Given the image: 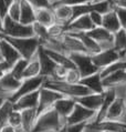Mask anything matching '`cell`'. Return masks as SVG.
<instances>
[{
    "instance_id": "6da1fadb",
    "label": "cell",
    "mask_w": 126,
    "mask_h": 132,
    "mask_svg": "<svg viewBox=\"0 0 126 132\" xmlns=\"http://www.w3.org/2000/svg\"><path fill=\"white\" fill-rule=\"evenodd\" d=\"M0 37L6 39L8 42H10L17 49L18 52L21 54V57L27 60H29L30 58L34 56L38 52L40 46H41L40 40L35 36L27 37V38H16V37H10L0 34Z\"/></svg>"
},
{
    "instance_id": "7a4b0ae2",
    "label": "cell",
    "mask_w": 126,
    "mask_h": 132,
    "mask_svg": "<svg viewBox=\"0 0 126 132\" xmlns=\"http://www.w3.org/2000/svg\"><path fill=\"white\" fill-rule=\"evenodd\" d=\"M43 86L58 91V92H60L64 97H70L73 99L92 93V91L90 89H87L85 86H83L82 83H70V82L64 81V80L46 79Z\"/></svg>"
},
{
    "instance_id": "3957f363",
    "label": "cell",
    "mask_w": 126,
    "mask_h": 132,
    "mask_svg": "<svg viewBox=\"0 0 126 132\" xmlns=\"http://www.w3.org/2000/svg\"><path fill=\"white\" fill-rule=\"evenodd\" d=\"M65 124L60 119L55 109H49L38 116L35 126L32 132H43V131H54L59 132Z\"/></svg>"
},
{
    "instance_id": "277c9868",
    "label": "cell",
    "mask_w": 126,
    "mask_h": 132,
    "mask_svg": "<svg viewBox=\"0 0 126 132\" xmlns=\"http://www.w3.org/2000/svg\"><path fill=\"white\" fill-rule=\"evenodd\" d=\"M0 34L16 37V38H27V37L34 36L32 24H23L20 21L11 19L9 16H6L3 18L2 31Z\"/></svg>"
},
{
    "instance_id": "5b68a950",
    "label": "cell",
    "mask_w": 126,
    "mask_h": 132,
    "mask_svg": "<svg viewBox=\"0 0 126 132\" xmlns=\"http://www.w3.org/2000/svg\"><path fill=\"white\" fill-rule=\"evenodd\" d=\"M69 57L75 64V68L79 70L82 78L100 71L93 63L92 56L86 52H72L69 54Z\"/></svg>"
},
{
    "instance_id": "8992f818",
    "label": "cell",
    "mask_w": 126,
    "mask_h": 132,
    "mask_svg": "<svg viewBox=\"0 0 126 132\" xmlns=\"http://www.w3.org/2000/svg\"><path fill=\"white\" fill-rule=\"evenodd\" d=\"M96 113H97L96 111L85 108L84 105L76 102L75 105H74L73 111L71 112V114L68 117L66 124L82 123V122H86L88 124H91V123H93L96 119Z\"/></svg>"
},
{
    "instance_id": "52a82bcc",
    "label": "cell",
    "mask_w": 126,
    "mask_h": 132,
    "mask_svg": "<svg viewBox=\"0 0 126 132\" xmlns=\"http://www.w3.org/2000/svg\"><path fill=\"white\" fill-rule=\"evenodd\" d=\"M62 97L63 96L60 92H58V91H55L53 89H50L48 87L42 86L41 89H40L39 104H38V108H37L38 116L41 114L42 112L47 111V110L52 109L55 102Z\"/></svg>"
},
{
    "instance_id": "ba28073f",
    "label": "cell",
    "mask_w": 126,
    "mask_h": 132,
    "mask_svg": "<svg viewBox=\"0 0 126 132\" xmlns=\"http://www.w3.org/2000/svg\"><path fill=\"white\" fill-rule=\"evenodd\" d=\"M20 80L14 78L13 75L10 72H6L1 78H0V98H3L6 100H10L12 96L17 92L21 86Z\"/></svg>"
},
{
    "instance_id": "9c48e42d",
    "label": "cell",
    "mask_w": 126,
    "mask_h": 132,
    "mask_svg": "<svg viewBox=\"0 0 126 132\" xmlns=\"http://www.w3.org/2000/svg\"><path fill=\"white\" fill-rule=\"evenodd\" d=\"M46 78L43 76H38V77H32V78H24L21 82V86L19 87V89L17 90V92L13 94L12 98L10 99L11 101H16L18 98H20L24 94L34 92L41 89V87L43 86Z\"/></svg>"
},
{
    "instance_id": "30bf717a",
    "label": "cell",
    "mask_w": 126,
    "mask_h": 132,
    "mask_svg": "<svg viewBox=\"0 0 126 132\" xmlns=\"http://www.w3.org/2000/svg\"><path fill=\"white\" fill-rule=\"evenodd\" d=\"M121 59V54L117 50L114 48L106 49V50H101L100 52L95 53L92 56V60L95 67L98 69L100 71L103 70L104 68L109 67L110 64L114 63Z\"/></svg>"
},
{
    "instance_id": "8fae6325",
    "label": "cell",
    "mask_w": 126,
    "mask_h": 132,
    "mask_svg": "<svg viewBox=\"0 0 126 132\" xmlns=\"http://www.w3.org/2000/svg\"><path fill=\"white\" fill-rule=\"evenodd\" d=\"M86 34L98 43L102 50L111 49L114 47V34L106 30L105 28L95 27L92 30L87 31Z\"/></svg>"
},
{
    "instance_id": "7c38bea8",
    "label": "cell",
    "mask_w": 126,
    "mask_h": 132,
    "mask_svg": "<svg viewBox=\"0 0 126 132\" xmlns=\"http://www.w3.org/2000/svg\"><path fill=\"white\" fill-rule=\"evenodd\" d=\"M106 120L121 121L126 123V104L123 97H116L105 116ZM104 119V120H105Z\"/></svg>"
},
{
    "instance_id": "4fadbf2b",
    "label": "cell",
    "mask_w": 126,
    "mask_h": 132,
    "mask_svg": "<svg viewBox=\"0 0 126 132\" xmlns=\"http://www.w3.org/2000/svg\"><path fill=\"white\" fill-rule=\"evenodd\" d=\"M95 28L94 23L92 22L90 14H82L79 16L66 26V32L74 34V32H87Z\"/></svg>"
},
{
    "instance_id": "5bb4252c",
    "label": "cell",
    "mask_w": 126,
    "mask_h": 132,
    "mask_svg": "<svg viewBox=\"0 0 126 132\" xmlns=\"http://www.w3.org/2000/svg\"><path fill=\"white\" fill-rule=\"evenodd\" d=\"M38 57L40 60V65H41V76H43L46 79H52L54 76L55 69L58 67V63H55L48 56L41 46H40V48L38 50Z\"/></svg>"
},
{
    "instance_id": "9a60e30c",
    "label": "cell",
    "mask_w": 126,
    "mask_h": 132,
    "mask_svg": "<svg viewBox=\"0 0 126 132\" xmlns=\"http://www.w3.org/2000/svg\"><path fill=\"white\" fill-rule=\"evenodd\" d=\"M75 100L73 98L70 97H64L60 98L59 100L55 102L53 108L55 109V111L58 112L60 119L63 121V123L66 126V120H68V117L71 114V112L73 111L74 105H75Z\"/></svg>"
},
{
    "instance_id": "2e32d148",
    "label": "cell",
    "mask_w": 126,
    "mask_h": 132,
    "mask_svg": "<svg viewBox=\"0 0 126 132\" xmlns=\"http://www.w3.org/2000/svg\"><path fill=\"white\" fill-rule=\"evenodd\" d=\"M39 94H40V90L18 98L16 101H13L14 110L22 111V110H27V109H37L39 104Z\"/></svg>"
},
{
    "instance_id": "e0dca14e",
    "label": "cell",
    "mask_w": 126,
    "mask_h": 132,
    "mask_svg": "<svg viewBox=\"0 0 126 132\" xmlns=\"http://www.w3.org/2000/svg\"><path fill=\"white\" fill-rule=\"evenodd\" d=\"M0 52H1L2 60L10 64L11 67L22 58L21 54L17 51V49L10 42H8L6 39L1 38V37H0Z\"/></svg>"
},
{
    "instance_id": "ac0fdd59",
    "label": "cell",
    "mask_w": 126,
    "mask_h": 132,
    "mask_svg": "<svg viewBox=\"0 0 126 132\" xmlns=\"http://www.w3.org/2000/svg\"><path fill=\"white\" fill-rule=\"evenodd\" d=\"M74 100H75L77 103L84 105L85 108L97 112L98 110L101 109L102 103H103V92L102 93L92 92V93L85 94V96H82V97L74 98Z\"/></svg>"
},
{
    "instance_id": "d6986e66",
    "label": "cell",
    "mask_w": 126,
    "mask_h": 132,
    "mask_svg": "<svg viewBox=\"0 0 126 132\" xmlns=\"http://www.w3.org/2000/svg\"><path fill=\"white\" fill-rule=\"evenodd\" d=\"M61 42H62L63 49H64V52L68 56L72 52H86V50H85L83 43L81 42V40L71 34L66 32L61 38Z\"/></svg>"
},
{
    "instance_id": "ffe728a7",
    "label": "cell",
    "mask_w": 126,
    "mask_h": 132,
    "mask_svg": "<svg viewBox=\"0 0 126 132\" xmlns=\"http://www.w3.org/2000/svg\"><path fill=\"white\" fill-rule=\"evenodd\" d=\"M115 98H116V92H115V89H114V88L104 89V91H103V103H102L101 109H100L97 111V113H96V119H95L94 122H100V121L105 119L106 113L109 111L111 104H112L113 101L115 100Z\"/></svg>"
},
{
    "instance_id": "44dd1931",
    "label": "cell",
    "mask_w": 126,
    "mask_h": 132,
    "mask_svg": "<svg viewBox=\"0 0 126 132\" xmlns=\"http://www.w3.org/2000/svg\"><path fill=\"white\" fill-rule=\"evenodd\" d=\"M93 129L100 131H113V132H126V123L114 120H102L100 122L88 124Z\"/></svg>"
},
{
    "instance_id": "7402d4cb",
    "label": "cell",
    "mask_w": 126,
    "mask_h": 132,
    "mask_svg": "<svg viewBox=\"0 0 126 132\" xmlns=\"http://www.w3.org/2000/svg\"><path fill=\"white\" fill-rule=\"evenodd\" d=\"M55 22L68 26L73 20V7L68 5H60L53 7Z\"/></svg>"
},
{
    "instance_id": "603a6c76",
    "label": "cell",
    "mask_w": 126,
    "mask_h": 132,
    "mask_svg": "<svg viewBox=\"0 0 126 132\" xmlns=\"http://www.w3.org/2000/svg\"><path fill=\"white\" fill-rule=\"evenodd\" d=\"M80 83H82L83 86H85L87 89H90L94 93H102L104 91V87H103L102 83V77L100 71L93 73V75L83 77L81 79Z\"/></svg>"
},
{
    "instance_id": "cb8c5ba5",
    "label": "cell",
    "mask_w": 126,
    "mask_h": 132,
    "mask_svg": "<svg viewBox=\"0 0 126 132\" xmlns=\"http://www.w3.org/2000/svg\"><path fill=\"white\" fill-rule=\"evenodd\" d=\"M102 83L104 89H109V88H115L118 86L126 83V69L123 70L115 71L111 75L102 78Z\"/></svg>"
},
{
    "instance_id": "d4e9b609",
    "label": "cell",
    "mask_w": 126,
    "mask_h": 132,
    "mask_svg": "<svg viewBox=\"0 0 126 132\" xmlns=\"http://www.w3.org/2000/svg\"><path fill=\"white\" fill-rule=\"evenodd\" d=\"M101 27L105 28L106 30L113 32V34L118 31L122 28L121 22H120V20H118V17H117L114 8L109 10V11L105 13H103V22H102Z\"/></svg>"
},
{
    "instance_id": "484cf974",
    "label": "cell",
    "mask_w": 126,
    "mask_h": 132,
    "mask_svg": "<svg viewBox=\"0 0 126 132\" xmlns=\"http://www.w3.org/2000/svg\"><path fill=\"white\" fill-rule=\"evenodd\" d=\"M21 129L23 132H32L35 126L37 119H38V112L37 109H27L21 111Z\"/></svg>"
},
{
    "instance_id": "4316f807",
    "label": "cell",
    "mask_w": 126,
    "mask_h": 132,
    "mask_svg": "<svg viewBox=\"0 0 126 132\" xmlns=\"http://www.w3.org/2000/svg\"><path fill=\"white\" fill-rule=\"evenodd\" d=\"M68 34H70V32H68ZM71 35L75 36L76 38H79L81 40V42L83 43L86 52L88 54H91V56H93V54L97 53L102 50L101 47L98 46V43L96 42L93 38H91L86 32H74V34H71Z\"/></svg>"
},
{
    "instance_id": "83f0119b",
    "label": "cell",
    "mask_w": 126,
    "mask_h": 132,
    "mask_svg": "<svg viewBox=\"0 0 126 132\" xmlns=\"http://www.w3.org/2000/svg\"><path fill=\"white\" fill-rule=\"evenodd\" d=\"M35 22L50 27L55 22L53 9L51 8H38L35 9Z\"/></svg>"
},
{
    "instance_id": "f1b7e54d",
    "label": "cell",
    "mask_w": 126,
    "mask_h": 132,
    "mask_svg": "<svg viewBox=\"0 0 126 132\" xmlns=\"http://www.w3.org/2000/svg\"><path fill=\"white\" fill-rule=\"evenodd\" d=\"M20 22L23 24H33L35 22V9L27 0H21Z\"/></svg>"
},
{
    "instance_id": "f546056e",
    "label": "cell",
    "mask_w": 126,
    "mask_h": 132,
    "mask_svg": "<svg viewBox=\"0 0 126 132\" xmlns=\"http://www.w3.org/2000/svg\"><path fill=\"white\" fill-rule=\"evenodd\" d=\"M42 48H43V47H42ZM44 51H46L47 54L55 62V63L60 64V65H62V67H64L66 69L75 68V64L73 63V61L71 60V58H70L68 54L58 52V51H54V50H49V49H44Z\"/></svg>"
},
{
    "instance_id": "4dcf8cb0",
    "label": "cell",
    "mask_w": 126,
    "mask_h": 132,
    "mask_svg": "<svg viewBox=\"0 0 126 132\" xmlns=\"http://www.w3.org/2000/svg\"><path fill=\"white\" fill-rule=\"evenodd\" d=\"M41 76V65H40V60L37 52L32 58L28 60L27 67L23 72V79L24 78H32V77Z\"/></svg>"
},
{
    "instance_id": "1f68e13d",
    "label": "cell",
    "mask_w": 126,
    "mask_h": 132,
    "mask_svg": "<svg viewBox=\"0 0 126 132\" xmlns=\"http://www.w3.org/2000/svg\"><path fill=\"white\" fill-rule=\"evenodd\" d=\"M121 54V59H124L126 56V29L121 28L118 31L114 32V47Z\"/></svg>"
},
{
    "instance_id": "d6a6232c",
    "label": "cell",
    "mask_w": 126,
    "mask_h": 132,
    "mask_svg": "<svg viewBox=\"0 0 126 132\" xmlns=\"http://www.w3.org/2000/svg\"><path fill=\"white\" fill-rule=\"evenodd\" d=\"M14 110L13 108V102L11 100H6L3 102V104L0 107V128H1L3 124L8 123V119L9 116L11 114Z\"/></svg>"
},
{
    "instance_id": "836d02e7",
    "label": "cell",
    "mask_w": 126,
    "mask_h": 132,
    "mask_svg": "<svg viewBox=\"0 0 126 132\" xmlns=\"http://www.w3.org/2000/svg\"><path fill=\"white\" fill-rule=\"evenodd\" d=\"M27 63H28V60L21 58V59H19L11 67L10 72L13 75L14 78H17L18 80H20V81L23 80V72H24L25 67H27Z\"/></svg>"
},
{
    "instance_id": "e575fe53",
    "label": "cell",
    "mask_w": 126,
    "mask_h": 132,
    "mask_svg": "<svg viewBox=\"0 0 126 132\" xmlns=\"http://www.w3.org/2000/svg\"><path fill=\"white\" fill-rule=\"evenodd\" d=\"M48 34H49L50 38H54V39L62 38L66 34V26L59 22H54L52 26L48 27Z\"/></svg>"
},
{
    "instance_id": "d590c367",
    "label": "cell",
    "mask_w": 126,
    "mask_h": 132,
    "mask_svg": "<svg viewBox=\"0 0 126 132\" xmlns=\"http://www.w3.org/2000/svg\"><path fill=\"white\" fill-rule=\"evenodd\" d=\"M123 69H126V60L125 59H120L118 61L114 62V63L110 64L109 67H106V68L103 69V70H101L100 73H101L102 78H104V77L111 75V73L118 71V70H123Z\"/></svg>"
},
{
    "instance_id": "8d00e7d4",
    "label": "cell",
    "mask_w": 126,
    "mask_h": 132,
    "mask_svg": "<svg viewBox=\"0 0 126 132\" xmlns=\"http://www.w3.org/2000/svg\"><path fill=\"white\" fill-rule=\"evenodd\" d=\"M100 0H53L50 1L51 7L60 6V5H68V6H79V5H85V3H91V2H97Z\"/></svg>"
},
{
    "instance_id": "74e56055",
    "label": "cell",
    "mask_w": 126,
    "mask_h": 132,
    "mask_svg": "<svg viewBox=\"0 0 126 132\" xmlns=\"http://www.w3.org/2000/svg\"><path fill=\"white\" fill-rule=\"evenodd\" d=\"M33 26V32L34 36L40 40V43L43 42L44 40H47L49 38V34H48V27L43 24H40L39 22H34Z\"/></svg>"
},
{
    "instance_id": "f35d334b",
    "label": "cell",
    "mask_w": 126,
    "mask_h": 132,
    "mask_svg": "<svg viewBox=\"0 0 126 132\" xmlns=\"http://www.w3.org/2000/svg\"><path fill=\"white\" fill-rule=\"evenodd\" d=\"M20 12H21V0H14L9 6L8 14L11 19L19 21L20 20Z\"/></svg>"
},
{
    "instance_id": "ab89813d",
    "label": "cell",
    "mask_w": 126,
    "mask_h": 132,
    "mask_svg": "<svg viewBox=\"0 0 126 132\" xmlns=\"http://www.w3.org/2000/svg\"><path fill=\"white\" fill-rule=\"evenodd\" d=\"M81 79H82V77H81V73L79 72V70L76 68H71L68 69V71H66L64 81L70 83H80Z\"/></svg>"
},
{
    "instance_id": "60d3db41",
    "label": "cell",
    "mask_w": 126,
    "mask_h": 132,
    "mask_svg": "<svg viewBox=\"0 0 126 132\" xmlns=\"http://www.w3.org/2000/svg\"><path fill=\"white\" fill-rule=\"evenodd\" d=\"M8 123L13 126L14 128L19 130L21 129V123H22V119H21V111H18V110H13L11 112V114L9 116V119H8Z\"/></svg>"
},
{
    "instance_id": "b9f144b4",
    "label": "cell",
    "mask_w": 126,
    "mask_h": 132,
    "mask_svg": "<svg viewBox=\"0 0 126 132\" xmlns=\"http://www.w3.org/2000/svg\"><path fill=\"white\" fill-rule=\"evenodd\" d=\"M88 126V123L82 122V123H74V124H66L65 129L68 132H84L85 128Z\"/></svg>"
},
{
    "instance_id": "7bdbcfd3",
    "label": "cell",
    "mask_w": 126,
    "mask_h": 132,
    "mask_svg": "<svg viewBox=\"0 0 126 132\" xmlns=\"http://www.w3.org/2000/svg\"><path fill=\"white\" fill-rule=\"evenodd\" d=\"M118 17L122 28H126V8H120V7H113Z\"/></svg>"
},
{
    "instance_id": "ee69618b",
    "label": "cell",
    "mask_w": 126,
    "mask_h": 132,
    "mask_svg": "<svg viewBox=\"0 0 126 132\" xmlns=\"http://www.w3.org/2000/svg\"><path fill=\"white\" fill-rule=\"evenodd\" d=\"M27 1L29 3H31V6L34 9H38V8H50L51 7L50 0H27ZM51 8H52V7H51Z\"/></svg>"
},
{
    "instance_id": "f6af8a7d",
    "label": "cell",
    "mask_w": 126,
    "mask_h": 132,
    "mask_svg": "<svg viewBox=\"0 0 126 132\" xmlns=\"http://www.w3.org/2000/svg\"><path fill=\"white\" fill-rule=\"evenodd\" d=\"M88 14H90V18L95 27H101L102 22H103V13L98 12V11H92Z\"/></svg>"
},
{
    "instance_id": "bcb514c9",
    "label": "cell",
    "mask_w": 126,
    "mask_h": 132,
    "mask_svg": "<svg viewBox=\"0 0 126 132\" xmlns=\"http://www.w3.org/2000/svg\"><path fill=\"white\" fill-rule=\"evenodd\" d=\"M0 132H22V130L17 129V128H14L9 123H6L0 128Z\"/></svg>"
},
{
    "instance_id": "7dc6e473",
    "label": "cell",
    "mask_w": 126,
    "mask_h": 132,
    "mask_svg": "<svg viewBox=\"0 0 126 132\" xmlns=\"http://www.w3.org/2000/svg\"><path fill=\"white\" fill-rule=\"evenodd\" d=\"M8 5H7L6 0H0V16L2 17V19L8 14Z\"/></svg>"
},
{
    "instance_id": "c3c4849f",
    "label": "cell",
    "mask_w": 126,
    "mask_h": 132,
    "mask_svg": "<svg viewBox=\"0 0 126 132\" xmlns=\"http://www.w3.org/2000/svg\"><path fill=\"white\" fill-rule=\"evenodd\" d=\"M111 3L113 7H120V8H126V0H112Z\"/></svg>"
},
{
    "instance_id": "681fc988",
    "label": "cell",
    "mask_w": 126,
    "mask_h": 132,
    "mask_svg": "<svg viewBox=\"0 0 126 132\" xmlns=\"http://www.w3.org/2000/svg\"><path fill=\"white\" fill-rule=\"evenodd\" d=\"M85 132H113V131H100V130H96V129H93L92 127L87 126L86 128H85Z\"/></svg>"
},
{
    "instance_id": "f907efd6",
    "label": "cell",
    "mask_w": 126,
    "mask_h": 132,
    "mask_svg": "<svg viewBox=\"0 0 126 132\" xmlns=\"http://www.w3.org/2000/svg\"><path fill=\"white\" fill-rule=\"evenodd\" d=\"M13 1H14V0H6V2H7V5H8V7H9ZM8 9H9V8H8Z\"/></svg>"
},
{
    "instance_id": "816d5d0a",
    "label": "cell",
    "mask_w": 126,
    "mask_h": 132,
    "mask_svg": "<svg viewBox=\"0 0 126 132\" xmlns=\"http://www.w3.org/2000/svg\"><path fill=\"white\" fill-rule=\"evenodd\" d=\"M6 101V99H3V98H0V107L3 104V102Z\"/></svg>"
},
{
    "instance_id": "f5cc1de1",
    "label": "cell",
    "mask_w": 126,
    "mask_h": 132,
    "mask_svg": "<svg viewBox=\"0 0 126 132\" xmlns=\"http://www.w3.org/2000/svg\"><path fill=\"white\" fill-rule=\"evenodd\" d=\"M59 132H68V131H66V129H65V127H63V128H62V129H61L60 131H59Z\"/></svg>"
},
{
    "instance_id": "db71d44e",
    "label": "cell",
    "mask_w": 126,
    "mask_h": 132,
    "mask_svg": "<svg viewBox=\"0 0 126 132\" xmlns=\"http://www.w3.org/2000/svg\"><path fill=\"white\" fill-rule=\"evenodd\" d=\"M0 60H2V58H1V52H0Z\"/></svg>"
},
{
    "instance_id": "11a10c76",
    "label": "cell",
    "mask_w": 126,
    "mask_h": 132,
    "mask_svg": "<svg viewBox=\"0 0 126 132\" xmlns=\"http://www.w3.org/2000/svg\"><path fill=\"white\" fill-rule=\"evenodd\" d=\"M43 132H54V131H43Z\"/></svg>"
},
{
    "instance_id": "9f6ffc18",
    "label": "cell",
    "mask_w": 126,
    "mask_h": 132,
    "mask_svg": "<svg viewBox=\"0 0 126 132\" xmlns=\"http://www.w3.org/2000/svg\"><path fill=\"white\" fill-rule=\"evenodd\" d=\"M105 1H110V2H111V1H112V0H105Z\"/></svg>"
},
{
    "instance_id": "6f0895ef",
    "label": "cell",
    "mask_w": 126,
    "mask_h": 132,
    "mask_svg": "<svg viewBox=\"0 0 126 132\" xmlns=\"http://www.w3.org/2000/svg\"><path fill=\"white\" fill-rule=\"evenodd\" d=\"M125 29H126V28H125ZM125 58H126V56H125ZM125 58H124V59H125Z\"/></svg>"
},
{
    "instance_id": "680465c9",
    "label": "cell",
    "mask_w": 126,
    "mask_h": 132,
    "mask_svg": "<svg viewBox=\"0 0 126 132\" xmlns=\"http://www.w3.org/2000/svg\"><path fill=\"white\" fill-rule=\"evenodd\" d=\"M50 1H53V0H50Z\"/></svg>"
},
{
    "instance_id": "91938a15",
    "label": "cell",
    "mask_w": 126,
    "mask_h": 132,
    "mask_svg": "<svg viewBox=\"0 0 126 132\" xmlns=\"http://www.w3.org/2000/svg\"><path fill=\"white\" fill-rule=\"evenodd\" d=\"M125 60H126V58H125Z\"/></svg>"
},
{
    "instance_id": "94428289",
    "label": "cell",
    "mask_w": 126,
    "mask_h": 132,
    "mask_svg": "<svg viewBox=\"0 0 126 132\" xmlns=\"http://www.w3.org/2000/svg\"><path fill=\"white\" fill-rule=\"evenodd\" d=\"M22 132H23V131H22Z\"/></svg>"
},
{
    "instance_id": "6125c7cd",
    "label": "cell",
    "mask_w": 126,
    "mask_h": 132,
    "mask_svg": "<svg viewBox=\"0 0 126 132\" xmlns=\"http://www.w3.org/2000/svg\"><path fill=\"white\" fill-rule=\"evenodd\" d=\"M84 132H85V131H84Z\"/></svg>"
}]
</instances>
